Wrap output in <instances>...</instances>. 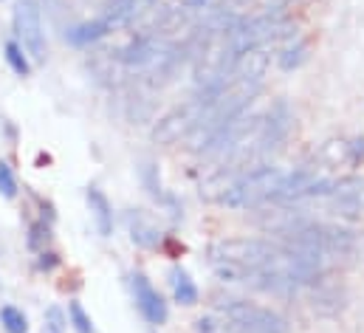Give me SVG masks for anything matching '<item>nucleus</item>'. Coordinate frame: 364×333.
<instances>
[{
    "label": "nucleus",
    "mask_w": 364,
    "mask_h": 333,
    "mask_svg": "<svg viewBox=\"0 0 364 333\" xmlns=\"http://www.w3.org/2000/svg\"><path fill=\"white\" fill-rule=\"evenodd\" d=\"M60 265V257L54 254V251H40V257H37V271H51V268H57Z\"/></svg>",
    "instance_id": "nucleus-22"
},
{
    "label": "nucleus",
    "mask_w": 364,
    "mask_h": 333,
    "mask_svg": "<svg viewBox=\"0 0 364 333\" xmlns=\"http://www.w3.org/2000/svg\"><path fill=\"white\" fill-rule=\"evenodd\" d=\"M364 162V136L362 139H353L348 144V164H362Z\"/></svg>",
    "instance_id": "nucleus-21"
},
{
    "label": "nucleus",
    "mask_w": 364,
    "mask_h": 333,
    "mask_svg": "<svg viewBox=\"0 0 364 333\" xmlns=\"http://www.w3.org/2000/svg\"><path fill=\"white\" fill-rule=\"evenodd\" d=\"M46 322H48V325H46L48 331L63 333V328H65V317H63V311H60V308H48V311H46Z\"/></svg>",
    "instance_id": "nucleus-20"
},
{
    "label": "nucleus",
    "mask_w": 364,
    "mask_h": 333,
    "mask_svg": "<svg viewBox=\"0 0 364 333\" xmlns=\"http://www.w3.org/2000/svg\"><path fill=\"white\" fill-rule=\"evenodd\" d=\"M48 240H51V223H46V221H37V223H31V226H28V238H26V246H28L31 251H46Z\"/></svg>",
    "instance_id": "nucleus-17"
},
{
    "label": "nucleus",
    "mask_w": 364,
    "mask_h": 333,
    "mask_svg": "<svg viewBox=\"0 0 364 333\" xmlns=\"http://www.w3.org/2000/svg\"><path fill=\"white\" fill-rule=\"evenodd\" d=\"M279 251L277 240H260V238H229L215 240L206 257L220 282L232 285H257L260 274L269 271L272 260Z\"/></svg>",
    "instance_id": "nucleus-1"
},
{
    "label": "nucleus",
    "mask_w": 364,
    "mask_h": 333,
    "mask_svg": "<svg viewBox=\"0 0 364 333\" xmlns=\"http://www.w3.org/2000/svg\"><path fill=\"white\" fill-rule=\"evenodd\" d=\"M130 288H133V300H136L139 314H141L150 325H164L167 317H170V311H167L164 297L156 291V285H153L141 271H136V274L130 277Z\"/></svg>",
    "instance_id": "nucleus-8"
},
{
    "label": "nucleus",
    "mask_w": 364,
    "mask_h": 333,
    "mask_svg": "<svg viewBox=\"0 0 364 333\" xmlns=\"http://www.w3.org/2000/svg\"><path fill=\"white\" fill-rule=\"evenodd\" d=\"M48 333H60V331H48Z\"/></svg>",
    "instance_id": "nucleus-23"
},
{
    "label": "nucleus",
    "mask_w": 364,
    "mask_h": 333,
    "mask_svg": "<svg viewBox=\"0 0 364 333\" xmlns=\"http://www.w3.org/2000/svg\"><path fill=\"white\" fill-rule=\"evenodd\" d=\"M110 31H113V28L107 26V20L99 17V20H91V23H82V26L68 28V43H74V46H88V43L102 40V37L110 34Z\"/></svg>",
    "instance_id": "nucleus-11"
},
{
    "label": "nucleus",
    "mask_w": 364,
    "mask_h": 333,
    "mask_svg": "<svg viewBox=\"0 0 364 333\" xmlns=\"http://www.w3.org/2000/svg\"><path fill=\"white\" fill-rule=\"evenodd\" d=\"M3 51H6V63H9V68H11L17 77H28V74H31V63H28V57H26V51H23L20 43L9 40Z\"/></svg>",
    "instance_id": "nucleus-15"
},
{
    "label": "nucleus",
    "mask_w": 364,
    "mask_h": 333,
    "mask_svg": "<svg viewBox=\"0 0 364 333\" xmlns=\"http://www.w3.org/2000/svg\"><path fill=\"white\" fill-rule=\"evenodd\" d=\"M68 319H71V325L77 328V333H93L91 317L85 314V308H82L80 302H68Z\"/></svg>",
    "instance_id": "nucleus-18"
},
{
    "label": "nucleus",
    "mask_w": 364,
    "mask_h": 333,
    "mask_svg": "<svg viewBox=\"0 0 364 333\" xmlns=\"http://www.w3.org/2000/svg\"><path fill=\"white\" fill-rule=\"evenodd\" d=\"M88 206H91L99 235L102 238H110V232H113V206H110V201L105 198L102 189H96V186L88 189Z\"/></svg>",
    "instance_id": "nucleus-9"
},
{
    "label": "nucleus",
    "mask_w": 364,
    "mask_h": 333,
    "mask_svg": "<svg viewBox=\"0 0 364 333\" xmlns=\"http://www.w3.org/2000/svg\"><path fill=\"white\" fill-rule=\"evenodd\" d=\"M203 107H206V99L195 93L192 99H186V102L178 105V107H173L170 113H164V116L159 119L156 130H153V142L170 147V144H176V142L186 139V136L198 127Z\"/></svg>",
    "instance_id": "nucleus-4"
},
{
    "label": "nucleus",
    "mask_w": 364,
    "mask_h": 333,
    "mask_svg": "<svg viewBox=\"0 0 364 333\" xmlns=\"http://www.w3.org/2000/svg\"><path fill=\"white\" fill-rule=\"evenodd\" d=\"M282 169L279 166H257L252 172H243L240 178H235L223 195L218 198L226 209H237V212H252L260 209L263 204L274 201L279 184H282Z\"/></svg>",
    "instance_id": "nucleus-3"
},
{
    "label": "nucleus",
    "mask_w": 364,
    "mask_h": 333,
    "mask_svg": "<svg viewBox=\"0 0 364 333\" xmlns=\"http://www.w3.org/2000/svg\"><path fill=\"white\" fill-rule=\"evenodd\" d=\"M223 317H229L232 322L243 325L249 333H288V319L282 314H277L266 305L249 302V300H229L218 308Z\"/></svg>",
    "instance_id": "nucleus-5"
},
{
    "label": "nucleus",
    "mask_w": 364,
    "mask_h": 333,
    "mask_svg": "<svg viewBox=\"0 0 364 333\" xmlns=\"http://www.w3.org/2000/svg\"><path fill=\"white\" fill-rule=\"evenodd\" d=\"M322 204L328 206L331 215H339V218L364 215V178L362 175H350V178L333 181V186L322 198Z\"/></svg>",
    "instance_id": "nucleus-7"
},
{
    "label": "nucleus",
    "mask_w": 364,
    "mask_h": 333,
    "mask_svg": "<svg viewBox=\"0 0 364 333\" xmlns=\"http://www.w3.org/2000/svg\"><path fill=\"white\" fill-rule=\"evenodd\" d=\"M14 31L26 54H31L34 60H46V31H43V14L37 0H17Z\"/></svg>",
    "instance_id": "nucleus-6"
},
{
    "label": "nucleus",
    "mask_w": 364,
    "mask_h": 333,
    "mask_svg": "<svg viewBox=\"0 0 364 333\" xmlns=\"http://www.w3.org/2000/svg\"><path fill=\"white\" fill-rule=\"evenodd\" d=\"M279 243L288 246L291 251H299V254H308L314 260H322L328 265L331 260L353 257L359 251V235L353 229H345V226H336V223L305 221L291 235H282Z\"/></svg>",
    "instance_id": "nucleus-2"
},
{
    "label": "nucleus",
    "mask_w": 364,
    "mask_h": 333,
    "mask_svg": "<svg viewBox=\"0 0 364 333\" xmlns=\"http://www.w3.org/2000/svg\"><path fill=\"white\" fill-rule=\"evenodd\" d=\"M0 195L3 198H14L17 195V178H14L11 166L6 162H0Z\"/></svg>",
    "instance_id": "nucleus-19"
},
{
    "label": "nucleus",
    "mask_w": 364,
    "mask_h": 333,
    "mask_svg": "<svg viewBox=\"0 0 364 333\" xmlns=\"http://www.w3.org/2000/svg\"><path fill=\"white\" fill-rule=\"evenodd\" d=\"M0 325H3V331L6 333L28 331V319H26V314H23L20 308H14V305H3V308H0Z\"/></svg>",
    "instance_id": "nucleus-16"
},
{
    "label": "nucleus",
    "mask_w": 364,
    "mask_h": 333,
    "mask_svg": "<svg viewBox=\"0 0 364 333\" xmlns=\"http://www.w3.org/2000/svg\"><path fill=\"white\" fill-rule=\"evenodd\" d=\"M308 51H311L308 40H294V43L285 46L282 54L277 57V60H279V68H282V71H294V68H299V65L308 60Z\"/></svg>",
    "instance_id": "nucleus-14"
},
{
    "label": "nucleus",
    "mask_w": 364,
    "mask_h": 333,
    "mask_svg": "<svg viewBox=\"0 0 364 333\" xmlns=\"http://www.w3.org/2000/svg\"><path fill=\"white\" fill-rule=\"evenodd\" d=\"M139 14V0H107V9H105V20L110 28H122V26H130Z\"/></svg>",
    "instance_id": "nucleus-10"
},
{
    "label": "nucleus",
    "mask_w": 364,
    "mask_h": 333,
    "mask_svg": "<svg viewBox=\"0 0 364 333\" xmlns=\"http://www.w3.org/2000/svg\"><path fill=\"white\" fill-rule=\"evenodd\" d=\"M170 288L178 305H195L198 302V285L192 282V277L183 268H173L170 271Z\"/></svg>",
    "instance_id": "nucleus-12"
},
{
    "label": "nucleus",
    "mask_w": 364,
    "mask_h": 333,
    "mask_svg": "<svg viewBox=\"0 0 364 333\" xmlns=\"http://www.w3.org/2000/svg\"><path fill=\"white\" fill-rule=\"evenodd\" d=\"M127 226H130V238H133L136 246H141V249L159 246V232H156L150 223H144V218L130 215V218H127Z\"/></svg>",
    "instance_id": "nucleus-13"
}]
</instances>
